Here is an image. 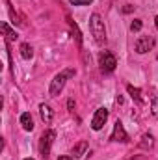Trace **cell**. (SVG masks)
<instances>
[{
  "label": "cell",
  "instance_id": "8992f818",
  "mask_svg": "<svg viewBox=\"0 0 158 160\" xmlns=\"http://www.w3.org/2000/svg\"><path fill=\"white\" fill-rule=\"evenodd\" d=\"M153 47H155V38H151V36H143V38H140V39L136 41V45H134V48H136L138 54H145V52L151 50Z\"/></svg>",
  "mask_w": 158,
  "mask_h": 160
},
{
  "label": "cell",
  "instance_id": "9a60e30c",
  "mask_svg": "<svg viewBox=\"0 0 158 160\" xmlns=\"http://www.w3.org/2000/svg\"><path fill=\"white\" fill-rule=\"evenodd\" d=\"M141 26H143V22H141L140 19H134V21H132V24H130V30H132V32H140V30H141Z\"/></svg>",
  "mask_w": 158,
  "mask_h": 160
},
{
  "label": "cell",
  "instance_id": "d6986e66",
  "mask_svg": "<svg viewBox=\"0 0 158 160\" xmlns=\"http://www.w3.org/2000/svg\"><path fill=\"white\" fill-rule=\"evenodd\" d=\"M67 106H69V110H73V108H75V102H73V99H69V101H67Z\"/></svg>",
  "mask_w": 158,
  "mask_h": 160
},
{
  "label": "cell",
  "instance_id": "3957f363",
  "mask_svg": "<svg viewBox=\"0 0 158 160\" xmlns=\"http://www.w3.org/2000/svg\"><path fill=\"white\" fill-rule=\"evenodd\" d=\"M99 65H101L102 73H112L116 69V65H117V60L110 50H102L101 56H99Z\"/></svg>",
  "mask_w": 158,
  "mask_h": 160
},
{
  "label": "cell",
  "instance_id": "603a6c76",
  "mask_svg": "<svg viewBox=\"0 0 158 160\" xmlns=\"http://www.w3.org/2000/svg\"><path fill=\"white\" fill-rule=\"evenodd\" d=\"M128 160H134V158H128Z\"/></svg>",
  "mask_w": 158,
  "mask_h": 160
},
{
  "label": "cell",
  "instance_id": "5b68a950",
  "mask_svg": "<svg viewBox=\"0 0 158 160\" xmlns=\"http://www.w3.org/2000/svg\"><path fill=\"white\" fill-rule=\"evenodd\" d=\"M106 121H108V110H106V108H99V110L95 112L93 119H91V128H93V130H101Z\"/></svg>",
  "mask_w": 158,
  "mask_h": 160
},
{
  "label": "cell",
  "instance_id": "7c38bea8",
  "mask_svg": "<svg viewBox=\"0 0 158 160\" xmlns=\"http://www.w3.org/2000/svg\"><path fill=\"white\" fill-rule=\"evenodd\" d=\"M126 91L132 95V99H136V102H138V104H141V102H143V99H141V91H140L138 88H134V86H126Z\"/></svg>",
  "mask_w": 158,
  "mask_h": 160
},
{
  "label": "cell",
  "instance_id": "2e32d148",
  "mask_svg": "<svg viewBox=\"0 0 158 160\" xmlns=\"http://www.w3.org/2000/svg\"><path fill=\"white\" fill-rule=\"evenodd\" d=\"M151 112H153V116H158V97L151 99Z\"/></svg>",
  "mask_w": 158,
  "mask_h": 160
},
{
  "label": "cell",
  "instance_id": "52a82bcc",
  "mask_svg": "<svg viewBox=\"0 0 158 160\" xmlns=\"http://www.w3.org/2000/svg\"><path fill=\"white\" fill-rule=\"evenodd\" d=\"M110 140L121 142V143H126V142H128V134H126V130H125V127H123L121 121H117V123L114 125V132H112V138H110Z\"/></svg>",
  "mask_w": 158,
  "mask_h": 160
},
{
  "label": "cell",
  "instance_id": "277c9868",
  "mask_svg": "<svg viewBox=\"0 0 158 160\" xmlns=\"http://www.w3.org/2000/svg\"><path fill=\"white\" fill-rule=\"evenodd\" d=\"M54 138H56V132H54V130H47V132H43V136H41L39 151H41V157L45 160L48 158V155H50V145H52Z\"/></svg>",
  "mask_w": 158,
  "mask_h": 160
},
{
  "label": "cell",
  "instance_id": "9c48e42d",
  "mask_svg": "<svg viewBox=\"0 0 158 160\" xmlns=\"http://www.w3.org/2000/svg\"><path fill=\"white\" fill-rule=\"evenodd\" d=\"M21 125H22V128H24V130H28V132H32V130H34V119H32V116H30L28 112L21 114Z\"/></svg>",
  "mask_w": 158,
  "mask_h": 160
},
{
  "label": "cell",
  "instance_id": "4fadbf2b",
  "mask_svg": "<svg viewBox=\"0 0 158 160\" xmlns=\"http://www.w3.org/2000/svg\"><path fill=\"white\" fill-rule=\"evenodd\" d=\"M2 32H4V34H6V36H7V38H9V39H17V38H19V36H17V32H11V30H9V26H7V22H2Z\"/></svg>",
  "mask_w": 158,
  "mask_h": 160
},
{
  "label": "cell",
  "instance_id": "ba28073f",
  "mask_svg": "<svg viewBox=\"0 0 158 160\" xmlns=\"http://www.w3.org/2000/svg\"><path fill=\"white\" fill-rule=\"evenodd\" d=\"M39 114H41V119L45 121V125H50L52 123V118H54V112L48 104H39Z\"/></svg>",
  "mask_w": 158,
  "mask_h": 160
},
{
  "label": "cell",
  "instance_id": "7a4b0ae2",
  "mask_svg": "<svg viewBox=\"0 0 158 160\" xmlns=\"http://www.w3.org/2000/svg\"><path fill=\"white\" fill-rule=\"evenodd\" d=\"M71 77H75V71H73V69H65V71H62L60 75H56L54 80L50 82V89H48V93H50L52 97H58V95L62 93V89H63V86H65L67 78H71Z\"/></svg>",
  "mask_w": 158,
  "mask_h": 160
},
{
  "label": "cell",
  "instance_id": "44dd1931",
  "mask_svg": "<svg viewBox=\"0 0 158 160\" xmlns=\"http://www.w3.org/2000/svg\"><path fill=\"white\" fill-rule=\"evenodd\" d=\"M155 26H156V28H158V17H156V19H155Z\"/></svg>",
  "mask_w": 158,
  "mask_h": 160
},
{
  "label": "cell",
  "instance_id": "e0dca14e",
  "mask_svg": "<svg viewBox=\"0 0 158 160\" xmlns=\"http://www.w3.org/2000/svg\"><path fill=\"white\" fill-rule=\"evenodd\" d=\"M69 24H71V28H73V32H75V38H77V41H82V38H80V32H78V26H77V24H75V22H73V21H71V19H69Z\"/></svg>",
  "mask_w": 158,
  "mask_h": 160
},
{
  "label": "cell",
  "instance_id": "ac0fdd59",
  "mask_svg": "<svg viewBox=\"0 0 158 160\" xmlns=\"http://www.w3.org/2000/svg\"><path fill=\"white\" fill-rule=\"evenodd\" d=\"M73 6H89L93 0H69Z\"/></svg>",
  "mask_w": 158,
  "mask_h": 160
},
{
  "label": "cell",
  "instance_id": "8fae6325",
  "mask_svg": "<svg viewBox=\"0 0 158 160\" xmlns=\"http://www.w3.org/2000/svg\"><path fill=\"white\" fill-rule=\"evenodd\" d=\"M21 56H22L24 60H32V56H34V48H32L28 43H22V45H21Z\"/></svg>",
  "mask_w": 158,
  "mask_h": 160
},
{
  "label": "cell",
  "instance_id": "30bf717a",
  "mask_svg": "<svg viewBox=\"0 0 158 160\" xmlns=\"http://www.w3.org/2000/svg\"><path fill=\"white\" fill-rule=\"evenodd\" d=\"M86 149H87V142H80V143H77V145L73 147V157H75V158H80V157L86 153Z\"/></svg>",
  "mask_w": 158,
  "mask_h": 160
},
{
  "label": "cell",
  "instance_id": "ffe728a7",
  "mask_svg": "<svg viewBox=\"0 0 158 160\" xmlns=\"http://www.w3.org/2000/svg\"><path fill=\"white\" fill-rule=\"evenodd\" d=\"M58 160H73V157H60Z\"/></svg>",
  "mask_w": 158,
  "mask_h": 160
},
{
  "label": "cell",
  "instance_id": "7402d4cb",
  "mask_svg": "<svg viewBox=\"0 0 158 160\" xmlns=\"http://www.w3.org/2000/svg\"><path fill=\"white\" fill-rule=\"evenodd\" d=\"M24 160H34V158H24Z\"/></svg>",
  "mask_w": 158,
  "mask_h": 160
},
{
  "label": "cell",
  "instance_id": "6da1fadb",
  "mask_svg": "<svg viewBox=\"0 0 158 160\" xmlns=\"http://www.w3.org/2000/svg\"><path fill=\"white\" fill-rule=\"evenodd\" d=\"M89 30H91V36L95 38L97 45H104L106 43V28H104V21L101 19L99 13H93L91 19H89Z\"/></svg>",
  "mask_w": 158,
  "mask_h": 160
},
{
  "label": "cell",
  "instance_id": "5bb4252c",
  "mask_svg": "<svg viewBox=\"0 0 158 160\" xmlns=\"http://www.w3.org/2000/svg\"><path fill=\"white\" fill-rule=\"evenodd\" d=\"M141 140H143V142L140 143L141 147H145V149H147V147H153V136H151V134H145Z\"/></svg>",
  "mask_w": 158,
  "mask_h": 160
}]
</instances>
